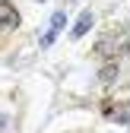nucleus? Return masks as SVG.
Masks as SVG:
<instances>
[{
  "label": "nucleus",
  "mask_w": 130,
  "mask_h": 133,
  "mask_svg": "<svg viewBox=\"0 0 130 133\" xmlns=\"http://www.w3.org/2000/svg\"><path fill=\"white\" fill-rule=\"evenodd\" d=\"M95 51H99L102 57H121L130 51V35L127 32H111V35H105L99 44H95Z\"/></svg>",
  "instance_id": "nucleus-1"
},
{
  "label": "nucleus",
  "mask_w": 130,
  "mask_h": 133,
  "mask_svg": "<svg viewBox=\"0 0 130 133\" xmlns=\"http://www.w3.org/2000/svg\"><path fill=\"white\" fill-rule=\"evenodd\" d=\"M16 22H19L16 10H13L10 3H0V32H10V29H16Z\"/></svg>",
  "instance_id": "nucleus-2"
},
{
  "label": "nucleus",
  "mask_w": 130,
  "mask_h": 133,
  "mask_svg": "<svg viewBox=\"0 0 130 133\" xmlns=\"http://www.w3.org/2000/svg\"><path fill=\"white\" fill-rule=\"evenodd\" d=\"M89 29H92V13H83V16L76 19V25H73V32H70V35H73V38H83Z\"/></svg>",
  "instance_id": "nucleus-3"
},
{
  "label": "nucleus",
  "mask_w": 130,
  "mask_h": 133,
  "mask_svg": "<svg viewBox=\"0 0 130 133\" xmlns=\"http://www.w3.org/2000/svg\"><path fill=\"white\" fill-rule=\"evenodd\" d=\"M63 22H67V16H63V13H54V16H51V29H54V32H60Z\"/></svg>",
  "instance_id": "nucleus-4"
},
{
  "label": "nucleus",
  "mask_w": 130,
  "mask_h": 133,
  "mask_svg": "<svg viewBox=\"0 0 130 133\" xmlns=\"http://www.w3.org/2000/svg\"><path fill=\"white\" fill-rule=\"evenodd\" d=\"M114 73H118V66H114V63H111V66H108V70L102 73V82H111V79H114Z\"/></svg>",
  "instance_id": "nucleus-5"
}]
</instances>
